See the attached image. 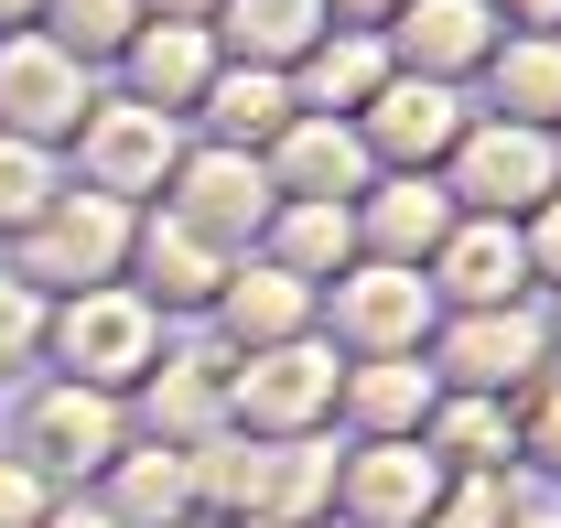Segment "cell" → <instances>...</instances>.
I'll use <instances>...</instances> for the list:
<instances>
[{"label":"cell","mask_w":561,"mask_h":528,"mask_svg":"<svg viewBox=\"0 0 561 528\" xmlns=\"http://www.w3.org/2000/svg\"><path fill=\"white\" fill-rule=\"evenodd\" d=\"M44 367H55V378H76V389L130 399L140 378L162 367V313L140 302L130 280L66 291V302H44Z\"/></svg>","instance_id":"6da1fadb"},{"label":"cell","mask_w":561,"mask_h":528,"mask_svg":"<svg viewBox=\"0 0 561 528\" xmlns=\"http://www.w3.org/2000/svg\"><path fill=\"white\" fill-rule=\"evenodd\" d=\"M130 227H140V205L98 195V184H66V195L11 238V280H33L44 302L98 291V280H119V269H130Z\"/></svg>","instance_id":"7a4b0ae2"},{"label":"cell","mask_w":561,"mask_h":528,"mask_svg":"<svg viewBox=\"0 0 561 528\" xmlns=\"http://www.w3.org/2000/svg\"><path fill=\"white\" fill-rule=\"evenodd\" d=\"M335 378H346V356H335L324 334H291V345H260V356H227V432H249V443L335 432Z\"/></svg>","instance_id":"3957f363"},{"label":"cell","mask_w":561,"mask_h":528,"mask_svg":"<svg viewBox=\"0 0 561 528\" xmlns=\"http://www.w3.org/2000/svg\"><path fill=\"white\" fill-rule=\"evenodd\" d=\"M432 378L465 399H518L529 378H551V302H486V313H443L432 324Z\"/></svg>","instance_id":"277c9868"},{"label":"cell","mask_w":561,"mask_h":528,"mask_svg":"<svg viewBox=\"0 0 561 528\" xmlns=\"http://www.w3.org/2000/svg\"><path fill=\"white\" fill-rule=\"evenodd\" d=\"M443 324V302H432V280L400 260H356L324 280V302H313V334L335 345V356H421Z\"/></svg>","instance_id":"5b68a950"},{"label":"cell","mask_w":561,"mask_h":528,"mask_svg":"<svg viewBox=\"0 0 561 528\" xmlns=\"http://www.w3.org/2000/svg\"><path fill=\"white\" fill-rule=\"evenodd\" d=\"M443 195L465 205V216H529V205L561 195V151L551 130H529V119H465V140L443 151Z\"/></svg>","instance_id":"8992f818"},{"label":"cell","mask_w":561,"mask_h":528,"mask_svg":"<svg viewBox=\"0 0 561 528\" xmlns=\"http://www.w3.org/2000/svg\"><path fill=\"white\" fill-rule=\"evenodd\" d=\"M130 443V399L108 389H76V378H33L22 389V421H11V454L44 463L55 485H76V474H98V463Z\"/></svg>","instance_id":"52a82bcc"},{"label":"cell","mask_w":561,"mask_h":528,"mask_svg":"<svg viewBox=\"0 0 561 528\" xmlns=\"http://www.w3.org/2000/svg\"><path fill=\"white\" fill-rule=\"evenodd\" d=\"M162 205H173V216H184V227H195L206 249L249 260L280 195H271V162H260V151H227V140H206V151H184V162H173Z\"/></svg>","instance_id":"ba28073f"},{"label":"cell","mask_w":561,"mask_h":528,"mask_svg":"<svg viewBox=\"0 0 561 528\" xmlns=\"http://www.w3.org/2000/svg\"><path fill=\"white\" fill-rule=\"evenodd\" d=\"M173 162H184V130H173V108L98 97V108L76 119V173H87L98 195H119V205H151L162 184H173Z\"/></svg>","instance_id":"9c48e42d"},{"label":"cell","mask_w":561,"mask_h":528,"mask_svg":"<svg viewBox=\"0 0 561 528\" xmlns=\"http://www.w3.org/2000/svg\"><path fill=\"white\" fill-rule=\"evenodd\" d=\"M465 87H443V76H389L367 108H356V140H367V162L378 173H443V151L465 140Z\"/></svg>","instance_id":"30bf717a"},{"label":"cell","mask_w":561,"mask_h":528,"mask_svg":"<svg viewBox=\"0 0 561 528\" xmlns=\"http://www.w3.org/2000/svg\"><path fill=\"white\" fill-rule=\"evenodd\" d=\"M432 302L443 313H486V302H540V280H529V238H518V216H454V238L432 249Z\"/></svg>","instance_id":"8fae6325"},{"label":"cell","mask_w":561,"mask_h":528,"mask_svg":"<svg viewBox=\"0 0 561 528\" xmlns=\"http://www.w3.org/2000/svg\"><path fill=\"white\" fill-rule=\"evenodd\" d=\"M98 97H87V66H76L66 44H44V33H0V130L11 140H76Z\"/></svg>","instance_id":"7c38bea8"},{"label":"cell","mask_w":561,"mask_h":528,"mask_svg":"<svg viewBox=\"0 0 561 528\" xmlns=\"http://www.w3.org/2000/svg\"><path fill=\"white\" fill-rule=\"evenodd\" d=\"M443 496V463L421 443H346L335 463V528H421Z\"/></svg>","instance_id":"4fadbf2b"},{"label":"cell","mask_w":561,"mask_h":528,"mask_svg":"<svg viewBox=\"0 0 561 528\" xmlns=\"http://www.w3.org/2000/svg\"><path fill=\"white\" fill-rule=\"evenodd\" d=\"M119 280H130L162 324H173V313H206V302H216L227 249H206V238H195L173 205H140V227H130V269H119Z\"/></svg>","instance_id":"5bb4252c"},{"label":"cell","mask_w":561,"mask_h":528,"mask_svg":"<svg viewBox=\"0 0 561 528\" xmlns=\"http://www.w3.org/2000/svg\"><path fill=\"white\" fill-rule=\"evenodd\" d=\"M432 356H346V378H335V432L346 443H421V421H432Z\"/></svg>","instance_id":"9a60e30c"},{"label":"cell","mask_w":561,"mask_h":528,"mask_svg":"<svg viewBox=\"0 0 561 528\" xmlns=\"http://www.w3.org/2000/svg\"><path fill=\"white\" fill-rule=\"evenodd\" d=\"M465 205L443 195V173H378L356 195V260H400V269H432V249L454 238Z\"/></svg>","instance_id":"2e32d148"},{"label":"cell","mask_w":561,"mask_h":528,"mask_svg":"<svg viewBox=\"0 0 561 528\" xmlns=\"http://www.w3.org/2000/svg\"><path fill=\"white\" fill-rule=\"evenodd\" d=\"M313 302H324L313 280H291V269H271L260 249H249V260H227V280H216L206 313H216V345H227V356H260V345L313 334Z\"/></svg>","instance_id":"e0dca14e"},{"label":"cell","mask_w":561,"mask_h":528,"mask_svg":"<svg viewBox=\"0 0 561 528\" xmlns=\"http://www.w3.org/2000/svg\"><path fill=\"white\" fill-rule=\"evenodd\" d=\"M260 162H271V195H302V205H356L378 184L356 119H313V108H291V130H280Z\"/></svg>","instance_id":"ac0fdd59"},{"label":"cell","mask_w":561,"mask_h":528,"mask_svg":"<svg viewBox=\"0 0 561 528\" xmlns=\"http://www.w3.org/2000/svg\"><path fill=\"white\" fill-rule=\"evenodd\" d=\"M496 33H507V22H496L486 0H400V11H389V66L465 87V76L496 55Z\"/></svg>","instance_id":"d6986e66"},{"label":"cell","mask_w":561,"mask_h":528,"mask_svg":"<svg viewBox=\"0 0 561 528\" xmlns=\"http://www.w3.org/2000/svg\"><path fill=\"white\" fill-rule=\"evenodd\" d=\"M140 443H173V454H195V443H216L227 432V345H195V356H162L151 378H140Z\"/></svg>","instance_id":"ffe728a7"},{"label":"cell","mask_w":561,"mask_h":528,"mask_svg":"<svg viewBox=\"0 0 561 528\" xmlns=\"http://www.w3.org/2000/svg\"><path fill=\"white\" fill-rule=\"evenodd\" d=\"M98 507L119 528H184L195 518V454H173V443H119V454L98 463Z\"/></svg>","instance_id":"44dd1931"},{"label":"cell","mask_w":561,"mask_h":528,"mask_svg":"<svg viewBox=\"0 0 561 528\" xmlns=\"http://www.w3.org/2000/svg\"><path fill=\"white\" fill-rule=\"evenodd\" d=\"M216 66H227V55H216L206 22H140L130 44H119V76H130L119 97H140V108H173V119H184V108L206 97V76H216Z\"/></svg>","instance_id":"7402d4cb"},{"label":"cell","mask_w":561,"mask_h":528,"mask_svg":"<svg viewBox=\"0 0 561 528\" xmlns=\"http://www.w3.org/2000/svg\"><path fill=\"white\" fill-rule=\"evenodd\" d=\"M389 33H346V22H324V44L291 66V108H313V119H356L378 87H389Z\"/></svg>","instance_id":"603a6c76"},{"label":"cell","mask_w":561,"mask_h":528,"mask_svg":"<svg viewBox=\"0 0 561 528\" xmlns=\"http://www.w3.org/2000/svg\"><path fill=\"white\" fill-rule=\"evenodd\" d=\"M216 55L227 66H271V76H291L313 44H324V0H216Z\"/></svg>","instance_id":"cb8c5ba5"},{"label":"cell","mask_w":561,"mask_h":528,"mask_svg":"<svg viewBox=\"0 0 561 528\" xmlns=\"http://www.w3.org/2000/svg\"><path fill=\"white\" fill-rule=\"evenodd\" d=\"M421 454L443 463V474H518V410H507V399L443 389L432 421H421Z\"/></svg>","instance_id":"d4e9b609"},{"label":"cell","mask_w":561,"mask_h":528,"mask_svg":"<svg viewBox=\"0 0 561 528\" xmlns=\"http://www.w3.org/2000/svg\"><path fill=\"white\" fill-rule=\"evenodd\" d=\"M260 260L324 291L335 269H356V205H302V195H280L271 227H260Z\"/></svg>","instance_id":"484cf974"},{"label":"cell","mask_w":561,"mask_h":528,"mask_svg":"<svg viewBox=\"0 0 561 528\" xmlns=\"http://www.w3.org/2000/svg\"><path fill=\"white\" fill-rule=\"evenodd\" d=\"M476 76H486V119L561 130V33H496V55Z\"/></svg>","instance_id":"4316f807"},{"label":"cell","mask_w":561,"mask_h":528,"mask_svg":"<svg viewBox=\"0 0 561 528\" xmlns=\"http://www.w3.org/2000/svg\"><path fill=\"white\" fill-rule=\"evenodd\" d=\"M195 119H206V140H227V151H271V140L291 130V76H271V66H216L206 97H195Z\"/></svg>","instance_id":"83f0119b"},{"label":"cell","mask_w":561,"mask_h":528,"mask_svg":"<svg viewBox=\"0 0 561 528\" xmlns=\"http://www.w3.org/2000/svg\"><path fill=\"white\" fill-rule=\"evenodd\" d=\"M44 44H66L76 66H119V44L140 33V0H44V22H33Z\"/></svg>","instance_id":"f1b7e54d"},{"label":"cell","mask_w":561,"mask_h":528,"mask_svg":"<svg viewBox=\"0 0 561 528\" xmlns=\"http://www.w3.org/2000/svg\"><path fill=\"white\" fill-rule=\"evenodd\" d=\"M55 195H66L55 151H44V140H11V130H0V238H22V227H33Z\"/></svg>","instance_id":"f546056e"},{"label":"cell","mask_w":561,"mask_h":528,"mask_svg":"<svg viewBox=\"0 0 561 528\" xmlns=\"http://www.w3.org/2000/svg\"><path fill=\"white\" fill-rule=\"evenodd\" d=\"M507 410H518V474L561 485V367H551V378H529Z\"/></svg>","instance_id":"4dcf8cb0"},{"label":"cell","mask_w":561,"mask_h":528,"mask_svg":"<svg viewBox=\"0 0 561 528\" xmlns=\"http://www.w3.org/2000/svg\"><path fill=\"white\" fill-rule=\"evenodd\" d=\"M507 507H518V474H443L421 528H507Z\"/></svg>","instance_id":"1f68e13d"},{"label":"cell","mask_w":561,"mask_h":528,"mask_svg":"<svg viewBox=\"0 0 561 528\" xmlns=\"http://www.w3.org/2000/svg\"><path fill=\"white\" fill-rule=\"evenodd\" d=\"M11 367H44V291L0 269V378Z\"/></svg>","instance_id":"d6a6232c"},{"label":"cell","mask_w":561,"mask_h":528,"mask_svg":"<svg viewBox=\"0 0 561 528\" xmlns=\"http://www.w3.org/2000/svg\"><path fill=\"white\" fill-rule=\"evenodd\" d=\"M55 496H66V485H55L44 463L0 454V528H44V518H55Z\"/></svg>","instance_id":"836d02e7"},{"label":"cell","mask_w":561,"mask_h":528,"mask_svg":"<svg viewBox=\"0 0 561 528\" xmlns=\"http://www.w3.org/2000/svg\"><path fill=\"white\" fill-rule=\"evenodd\" d=\"M518 238H529V280H540V302H561V195L529 205V216H518Z\"/></svg>","instance_id":"e575fe53"},{"label":"cell","mask_w":561,"mask_h":528,"mask_svg":"<svg viewBox=\"0 0 561 528\" xmlns=\"http://www.w3.org/2000/svg\"><path fill=\"white\" fill-rule=\"evenodd\" d=\"M507 33H561V0H486Z\"/></svg>","instance_id":"d590c367"},{"label":"cell","mask_w":561,"mask_h":528,"mask_svg":"<svg viewBox=\"0 0 561 528\" xmlns=\"http://www.w3.org/2000/svg\"><path fill=\"white\" fill-rule=\"evenodd\" d=\"M389 11L400 0H324V22H346V33H389Z\"/></svg>","instance_id":"8d00e7d4"},{"label":"cell","mask_w":561,"mask_h":528,"mask_svg":"<svg viewBox=\"0 0 561 528\" xmlns=\"http://www.w3.org/2000/svg\"><path fill=\"white\" fill-rule=\"evenodd\" d=\"M44 528H119V518H108L98 496H55V518H44Z\"/></svg>","instance_id":"74e56055"},{"label":"cell","mask_w":561,"mask_h":528,"mask_svg":"<svg viewBox=\"0 0 561 528\" xmlns=\"http://www.w3.org/2000/svg\"><path fill=\"white\" fill-rule=\"evenodd\" d=\"M140 22H216V0H140Z\"/></svg>","instance_id":"f35d334b"},{"label":"cell","mask_w":561,"mask_h":528,"mask_svg":"<svg viewBox=\"0 0 561 528\" xmlns=\"http://www.w3.org/2000/svg\"><path fill=\"white\" fill-rule=\"evenodd\" d=\"M507 528H561V507H551V496H518V507H507Z\"/></svg>","instance_id":"ab89813d"},{"label":"cell","mask_w":561,"mask_h":528,"mask_svg":"<svg viewBox=\"0 0 561 528\" xmlns=\"http://www.w3.org/2000/svg\"><path fill=\"white\" fill-rule=\"evenodd\" d=\"M44 22V0H0V33H33Z\"/></svg>","instance_id":"60d3db41"},{"label":"cell","mask_w":561,"mask_h":528,"mask_svg":"<svg viewBox=\"0 0 561 528\" xmlns=\"http://www.w3.org/2000/svg\"><path fill=\"white\" fill-rule=\"evenodd\" d=\"M551 356H561V302H551Z\"/></svg>","instance_id":"b9f144b4"},{"label":"cell","mask_w":561,"mask_h":528,"mask_svg":"<svg viewBox=\"0 0 561 528\" xmlns=\"http://www.w3.org/2000/svg\"><path fill=\"white\" fill-rule=\"evenodd\" d=\"M184 528H227V518H184Z\"/></svg>","instance_id":"7bdbcfd3"},{"label":"cell","mask_w":561,"mask_h":528,"mask_svg":"<svg viewBox=\"0 0 561 528\" xmlns=\"http://www.w3.org/2000/svg\"><path fill=\"white\" fill-rule=\"evenodd\" d=\"M313 528H335V518H313Z\"/></svg>","instance_id":"ee69618b"},{"label":"cell","mask_w":561,"mask_h":528,"mask_svg":"<svg viewBox=\"0 0 561 528\" xmlns=\"http://www.w3.org/2000/svg\"><path fill=\"white\" fill-rule=\"evenodd\" d=\"M551 151H561V130H551Z\"/></svg>","instance_id":"f6af8a7d"}]
</instances>
